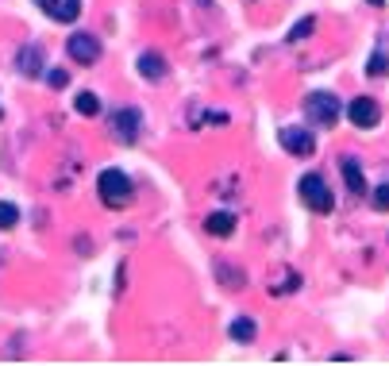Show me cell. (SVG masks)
<instances>
[{
	"mask_svg": "<svg viewBox=\"0 0 389 366\" xmlns=\"http://www.w3.org/2000/svg\"><path fill=\"white\" fill-rule=\"evenodd\" d=\"M97 189H101V201L108 204V209H124V204H132V197H135L132 178H127L124 170H101Z\"/></svg>",
	"mask_w": 389,
	"mask_h": 366,
	"instance_id": "6da1fadb",
	"label": "cell"
},
{
	"mask_svg": "<svg viewBox=\"0 0 389 366\" xmlns=\"http://www.w3.org/2000/svg\"><path fill=\"white\" fill-rule=\"evenodd\" d=\"M301 201L309 204L312 212H332L335 197H332V189H327V181L320 178V174H304L301 178Z\"/></svg>",
	"mask_w": 389,
	"mask_h": 366,
	"instance_id": "7a4b0ae2",
	"label": "cell"
},
{
	"mask_svg": "<svg viewBox=\"0 0 389 366\" xmlns=\"http://www.w3.org/2000/svg\"><path fill=\"white\" fill-rule=\"evenodd\" d=\"M304 112H309L312 124L320 127H332L335 120H339V101H335L332 93H312L309 101H304Z\"/></svg>",
	"mask_w": 389,
	"mask_h": 366,
	"instance_id": "3957f363",
	"label": "cell"
},
{
	"mask_svg": "<svg viewBox=\"0 0 389 366\" xmlns=\"http://www.w3.org/2000/svg\"><path fill=\"white\" fill-rule=\"evenodd\" d=\"M66 50H70V58L78 66H93L97 58H101V39H97L93 31H78V35H70Z\"/></svg>",
	"mask_w": 389,
	"mask_h": 366,
	"instance_id": "277c9868",
	"label": "cell"
},
{
	"mask_svg": "<svg viewBox=\"0 0 389 366\" xmlns=\"http://www.w3.org/2000/svg\"><path fill=\"white\" fill-rule=\"evenodd\" d=\"M281 147L289 150V155H297V158H309L312 150H316V139H312V132L309 127H281Z\"/></svg>",
	"mask_w": 389,
	"mask_h": 366,
	"instance_id": "5b68a950",
	"label": "cell"
},
{
	"mask_svg": "<svg viewBox=\"0 0 389 366\" xmlns=\"http://www.w3.org/2000/svg\"><path fill=\"white\" fill-rule=\"evenodd\" d=\"M347 120L355 127H374L381 120V108H378V101L374 97H355V101L347 104Z\"/></svg>",
	"mask_w": 389,
	"mask_h": 366,
	"instance_id": "8992f818",
	"label": "cell"
},
{
	"mask_svg": "<svg viewBox=\"0 0 389 366\" xmlns=\"http://www.w3.org/2000/svg\"><path fill=\"white\" fill-rule=\"evenodd\" d=\"M43 12H47L55 24H73L81 16V0H35Z\"/></svg>",
	"mask_w": 389,
	"mask_h": 366,
	"instance_id": "52a82bcc",
	"label": "cell"
},
{
	"mask_svg": "<svg viewBox=\"0 0 389 366\" xmlns=\"http://www.w3.org/2000/svg\"><path fill=\"white\" fill-rule=\"evenodd\" d=\"M112 132H116L120 143H135V139H139V112H135V108H120L116 116H112Z\"/></svg>",
	"mask_w": 389,
	"mask_h": 366,
	"instance_id": "ba28073f",
	"label": "cell"
},
{
	"mask_svg": "<svg viewBox=\"0 0 389 366\" xmlns=\"http://www.w3.org/2000/svg\"><path fill=\"white\" fill-rule=\"evenodd\" d=\"M16 66H20V73H27V78H39L43 66H47V55H43V47H24L16 55Z\"/></svg>",
	"mask_w": 389,
	"mask_h": 366,
	"instance_id": "9c48e42d",
	"label": "cell"
},
{
	"mask_svg": "<svg viewBox=\"0 0 389 366\" xmlns=\"http://www.w3.org/2000/svg\"><path fill=\"white\" fill-rule=\"evenodd\" d=\"M139 73H143L147 81H162V78H166V58L155 55V50L139 55Z\"/></svg>",
	"mask_w": 389,
	"mask_h": 366,
	"instance_id": "30bf717a",
	"label": "cell"
},
{
	"mask_svg": "<svg viewBox=\"0 0 389 366\" xmlns=\"http://www.w3.org/2000/svg\"><path fill=\"white\" fill-rule=\"evenodd\" d=\"M339 170H343V181H347V189L351 193H366V178H362V166L355 162V158H343L339 162Z\"/></svg>",
	"mask_w": 389,
	"mask_h": 366,
	"instance_id": "8fae6325",
	"label": "cell"
},
{
	"mask_svg": "<svg viewBox=\"0 0 389 366\" xmlns=\"http://www.w3.org/2000/svg\"><path fill=\"white\" fill-rule=\"evenodd\" d=\"M227 335H232L235 343H250V339L258 335V324H255L250 316H235L232 328H227Z\"/></svg>",
	"mask_w": 389,
	"mask_h": 366,
	"instance_id": "7c38bea8",
	"label": "cell"
},
{
	"mask_svg": "<svg viewBox=\"0 0 389 366\" xmlns=\"http://www.w3.org/2000/svg\"><path fill=\"white\" fill-rule=\"evenodd\" d=\"M204 227H208L212 235H232L235 232V216H232V212H212Z\"/></svg>",
	"mask_w": 389,
	"mask_h": 366,
	"instance_id": "4fadbf2b",
	"label": "cell"
},
{
	"mask_svg": "<svg viewBox=\"0 0 389 366\" xmlns=\"http://www.w3.org/2000/svg\"><path fill=\"white\" fill-rule=\"evenodd\" d=\"M312 27H316V20H312V16H304V20H297V24L289 27V35H285V39H289V43H304V39L312 35Z\"/></svg>",
	"mask_w": 389,
	"mask_h": 366,
	"instance_id": "5bb4252c",
	"label": "cell"
},
{
	"mask_svg": "<svg viewBox=\"0 0 389 366\" xmlns=\"http://www.w3.org/2000/svg\"><path fill=\"white\" fill-rule=\"evenodd\" d=\"M73 108H78L81 116H97V112H101V101H97V93H78L73 97Z\"/></svg>",
	"mask_w": 389,
	"mask_h": 366,
	"instance_id": "9a60e30c",
	"label": "cell"
},
{
	"mask_svg": "<svg viewBox=\"0 0 389 366\" xmlns=\"http://www.w3.org/2000/svg\"><path fill=\"white\" fill-rule=\"evenodd\" d=\"M16 224H20V209L12 201H0V232H8Z\"/></svg>",
	"mask_w": 389,
	"mask_h": 366,
	"instance_id": "2e32d148",
	"label": "cell"
},
{
	"mask_svg": "<svg viewBox=\"0 0 389 366\" xmlns=\"http://www.w3.org/2000/svg\"><path fill=\"white\" fill-rule=\"evenodd\" d=\"M366 73H370V78H386L389 73V55H370V66H366Z\"/></svg>",
	"mask_w": 389,
	"mask_h": 366,
	"instance_id": "e0dca14e",
	"label": "cell"
},
{
	"mask_svg": "<svg viewBox=\"0 0 389 366\" xmlns=\"http://www.w3.org/2000/svg\"><path fill=\"white\" fill-rule=\"evenodd\" d=\"M374 209H378V212H389V185L374 189Z\"/></svg>",
	"mask_w": 389,
	"mask_h": 366,
	"instance_id": "ac0fdd59",
	"label": "cell"
},
{
	"mask_svg": "<svg viewBox=\"0 0 389 366\" xmlns=\"http://www.w3.org/2000/svg\"><path fill=\"white\" fill-rule=\"evenodd\" d=\"M47 81H50V89H66L70 73H66V70H50V73H47Z\"/></svg>",
	"mask_w": 389,
	"mask_h": 366,
	"instance_id": "d6986e66",
	"label": "cell"
},
{
	"mask_svg": "<svg viewBox=\"0 0 389 366\" xmlns=\"http://www.w3.org/2000/svg\"><path fill=\"white\" fill-rule=\"evenodd\" d=\"M366 4H386V0H366Z\"/></svg>",
	"mask_w": 389,
	"mask_h": 366,
	"instance_id": "ffe728a7",
	"label": "cell"
},
{
	"mask_svg": "<svg viewBox=\"0 0 389 366\" xmlns=\"http://www.w3.org/2000/svg\"><path fill=\"white\" fill-rule=\"evenodd\" d=\"M201 4H208V0H201Z\"/></svg>",
	"mask_w": 389,
	"mask_h": 366,
	"instance_id": "44dd1931",
	"label": "cell"
},
{
	"mask_svg": "<svg viewBox=\"0 0 389 366\" xmlns=\"http://www.w3.org/2000/svg\"><path fill=\"white\" fill-rule=\"evenodd\" d=\"M0 116H4V112H0Z\"/></svg>",
	"mask_w": 389,
	"mask_h": 366,
	"instance_id": "7402d4cb",
	"label": "cell"
}]
</instances>
